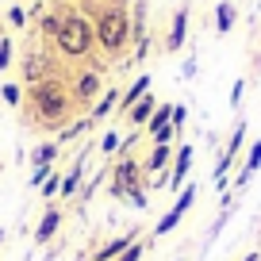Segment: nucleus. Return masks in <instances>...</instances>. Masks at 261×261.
<instances>
[{"label":"nucleus","instance_id":"31","mask_svg":"<svg viewBox=\"0 0 261 261\" xmlns=\"http://www.w3.org/2000/svg\"><path fill=\"white\" fill-rule=\"evenodd\" d=\"M54 173V165H39V169H31V188H42V180Z\"/></svg>","mask_w":261,"mask_h":261},{"label":"nucleus","instance_id":"36","mask_svg":"<svg viewBox=\"0 0 261 261\" xmlns=\"http://www.w3.org/2000/svg\"><path fill=\"white\" fill-rule=\"evenodd\" d=\"M62 4H69V0H62Z\"/></svg>","mask_w":261,"mask_h":261},{"label":"nucleus","instance_id":"20","mask_svg":"<svg viewBox=\"0 0 261 261\" xmlns=\"http://www.w3.org/2000/svg\"><path fill=\"white\" fill-rule=\"evenodd\" d=\"M169 119H173V104H158L154 115H150V123L142 127V135H150V139H154L162 127H169Z\"/></svg>","mask_w":261,"mask_h":261},{"label":"nucleus","instance_id":"17","mask_svg":"<svg viewBox=\"0 0 261 261\" xmlns=\"http://www.w3.org/2000/svg\"><path fill=\"white\" fill-rule=\"evenodd\" d=\"M58 158H62V146H58V142H35L27 162H31V169H39V165H54Z\"/></svg>","mask_w":261,"mask_h":261},{"label":"nucleus","instance_id":"6","mask_svg":"<svg viewBox=\"0 0 261 261\" xmlns=\"http://www.w3.org/2000/svg\"><path fill=\"white\" fill-rule=\"evenodd\" d=\"M108 85H104V73L100 69H77L73 77H69V92H73V100H77V108H92L100 100V92H104Z\"/></svg>","mask_w":261,"mask_h":261},{"label":"nucleus","instance_id":"30","mask_svg":"<svg viewBox=\"0 0 261 261\" xmlns=\"http://www.w3.org/2000/svg\"><path fill=\"white\" fill-rule=\"evenodd\" d=\"M246 85H250V81H246V77H238V81H234V89H230V108H234V112H238V108H242V96H246Z\"/></svg>","mask_w":261,"mask_h":261},{"label":"nucleus","instance_id":"35","mask_svg":"<svg viewBox=\"0 0 261 261\" xmlns=\"http://www.w3.org/2000/svg\"><path fill=\"white\" fill-rule=\"evenodd\" d=\"M257 12H261V0H257Z\"/></svg>","mask_w":261,"mask_h":261},{"label":"nucleus","instance_id":"26","mask_svg":"<svg viewBox=\"0 0 261 261\" xmlns=\"http://www.w3.org/2000/svg\"><path fill=\"white\" fill-rule=\"evenodd\" d=\"M96 146H100V154H119V146H123V135H119V130H104Z\"/></svg>","mask_w":261,"mask_h":261},{"label":"nucleus","instance_id":"27","mask_svg":"<svg viewBox=\"0 0 261 261\" xmlns=\"http://www.w3.org/2000/svg\"><path fill=\"white\" fill-rule=\"evenodd\" d=\"M8 23L16 27V31H23V27L31 23V19H27V8H23V4H8Z\"/></svg>","mask_w":261,"mask_h":261},{"label":"nucleus","instance_id":"29","mask_svg":"<svg viewBox=\"0 0 261 261\" xmlns=\"http://www.w3.org/2000/svg\"><path fill=\"white\" fill-rule=\"evenodd\" d=\"M146 246H150V238H139V242L130 246V250H123L115 261H142V253H146Z\"/></svg>","mask_w":261,"mask_h":261},{"label":"nucleus","instance_id":"2","mask_svg":"<svg viewBox=\"0 0 261 261\" xmlns=\"http://www.w3.org/2000/svg\"><path fill=\"white\" fill-rule=\"evenodd\" d=\"M81 16L92 19L96 46L108 58H123L127 46H135V39H130V0H81Z\"/></svg>","mask_w":261,"mask_h":261},{"label":"nucleus","instance_id":"28","mask_svg":"<svg viewBox=\"0 0 261 261\" xmlns=\"http://www.w3.org/2000/svg\"><path fill=\"white\" fill-rule=\"evenodd\" d=\"M185 123H188V108H185V104H173V119H169V127L177 130V139L185 135Z\"/></svg>","mask_w":261,"mask_h":261},{"label":"nucleus","instance_id":"9","mask_svg":"<svg viewBox=\"0 0 261 261\" xmlns=\"http://www.w3.org/2000/svg\"><path fill=\"white\" fill-rule=\"evenodd\" d=\"M192 158H196V150H192V142H180L177 150H173V165H169V180H165V188H185L188 185V173H192Z\"/></svg>","mask_w":261,"mask_h":261},{"label":"nucleus","instance_id":"13","mask_svg":"<svg viewBox=\"0 0 261 261\" xmlns=\"http://www.w3.org/2000/svg\"><path fill=\"white\" fill-rule=\"evenodd\" d=\"M62 223H65V212L58 204H46V212H42V219H39V227H35V242L39 246H46L50 238L62 230Z\"/></svg>","mask_w":261,"mask_h":261},{"label":"nucleus","instance_id":"8","mask_svg":"<svg viewBox=\"0 0 261 261\" xmlns=\"http://www.w3.org/2000/svg\"><path fill=\"white\" fill-rule=\"evenodd\" d=\"M54 73H62V69L54 65V58H50L46 50H27L23 62H19V77H23V89H27V85H35V81H42V77H54Z\"/></svg>","mask_w":261,"mask_h":261},{"label":"nucleus","instance_id":"23","mask_svg":"<svg viewBox=\"0 0 261 261\" xmlns=\"http://www.w3.org/2000/svg\"><path fill=\"white\" fill-rule=\"evenodd\" d=\"M196 192H200V188H196V180H188V185L177 192V200H173V212H180V215H185L188 207L196 204Z\"/></svg>","mask_w":261,"mask_h":261},{"label":"nucleus","instance_id":"11","mask_svg":"<svg viewBox=\"0 0 261 261\" xmlns=\"http://www.w3.org/2000/svg\"><path fill=\"white\" fill-rule=\"evenodd\" d=\"M257 169H261V139H253L250 146H246L242 162H238V177L230 180V188H234V192H238V188H246V185H250V177H253Z\"/></svg>","mask_w":261,"mask_h":261},{"label":"nucleus","instance_id":"12","mask_svg":"<svg viewBox=\"0 0 261 261\" xmlns=\"http://www.w3.org/2000/svg\"><path fill=\"white\" fill-rule=\"evenodd\" d=\"M119 96H123V89H119V85H108V89L100 92V100L89 108V119H92V123H104V119H112V115L119 112Z\"/></svg>","mask_w":261,"mask_h":261},{"label":"nucleus","instance_id":"24","mask_svg":"<svg viewBox=\"0 0 261 261\" xmlns=\"http://www.w3.org/2000/svg\"><path fill=\"white\" fill-rule=\"evenodd\" d=\"M12 65H16V42L12 35H0V73H8Z\"/></svg>","mask_w":261,"mask_h":261},{"label":"nucleus","instance_id":"25","mask_svg":"<svg viewBox=\"0 0 261 261\" xmlns=\"http://www.w3.org/2000/svg\"><path fill=\"white\" fill-rule=\"evenodd\" d=\"M58 192H62V169L54 165V173H50V177L42 180V200H46V204H54V200H58Z\"/></svg>","mask_w":261,"mask_h":261},{"label":"nucleus","instance_id":"15","mask_svg":"<svg viewBox=\"0 0 261 261\" xmlns=\"http://www.w3.org/2000/svg\"><path fill=\"white\" fill-rule=\"evenodd\" d=\"M173 150L177 146H162V142H150V158L142 162V169L146 173H169V165H173Z\"/></svg>","mask_w":261,"mask_h":261},{"label":"nucleus","instance_id":"7","mask_svg":"<svg viewBox=\"0 0 261 261\" xmlns=\"http://www.w3.org/2000/svg\"><path fill=\"white\" fill-rule=\"evenodd\" d=\"M188 16H192V4L185 0V4L169 16V31H165V39H162V54H180V50H185V42H188Z\"/></svg>","mask_w":261,"mask_h":261},{"label":"nucleus","instance_id":"32","mask_svg":"<svg viewBox=\"0 0 261 261\" xmlns=\"http://www.w3.org/2000/svg\"><path fill=\"white\" fill-rule=\"evenodd\" d=\"M196 69H200V65H196V58H188V62L180 65V77H196Z\"/></svg>","mask_w":261,"mask_h":261},{"label":"nucleus","instance_id":"34","mask_svg":"<svg viewBox=\"0 0 261 261\" xmlns=\"http://www.w3.org/2000/svg\"><path fill=\"white\" fill-rule=\"evenodd\" d=\"M4 234H8V230H0V246H4Z\"/></svg>","mask_w":261,"mask_h":261},{"label":"nucleus","instance_id":"21","mask_svg":"<svg viewBox=\"0 0 261 261\" xmlns=\"http://www.w3.org/2000/svg\"><path fill=\"white\" fill-rule=\"evenodd\" d=\"M180 219H185V215H180V212H173V207H169V212H165L162 219L154 223V238H165V234H173V230L180 227Z\"/></svg>","mask_w":261,"mask_h":261},{"label":"nucleus","instance_id":"4","mask_svg":"<svg viewBox=\"0 0 261 261\" xmlns=\"http://www.w3.org/2000/svg\"><path fill=\"white\" fill-rule=\"evenodd\" d=\"M246 139H250V127H246V119L234 123V130L227 135V146L219 150V158H215V169H212V185L223 192H230V173H234L238 158L246 154Z\"/></svg>","mask_w":261,"mask_h":261},{"label":"nucleus","instance_id":"19","mask_svg":"<svg viewBox=\"0 0 261 261\" xmlns=\"http://www.w3.org/2000/svg\"><path fill=\"white\" fill-rule=\"evenodd\" d=\"M92 127H96V123H92L89 115H81V119H73V123H69V127H62V130H58V139H54V142H58V146L65 150V146H69V142H73V139H81V135H89Z\"/></svg>","mask_w":261,"mask_h":261},{"label":"nucleus","instance_id":"16","mask_svg":"<svg viewBox=\"0 0 261 261\" xmlns=\"http://www.w3.org/2000/svg\"><path fill=\"white\" fill-rule=\"evenodd\" d=\"M154 108H158V96H154V92H146V96H142L139 104H135V108L127 112L130 130H142V127H146V123H150V115H154Z\"/></svg>","mask_w":261,"mask_h":261},{"label":"nucleus","instance_id":"22","mask_svg":"<svg viewBox=\"0 0 261 261\" xmlns=\"http://www.w3.org/2000/svg\"><path fill=\"white\" fill-rule=\"evenodd\" d=\"M0 100H4L8 108H19L23 104V81H4L0 85Z\"/></svg>","mask_w":261,"mask_h":261},{"label":"nucleus","instance_id":"3","mask_svg":"<svg viewBox=\"0 0 261 261\" xmlns=\"http://www.w3.org/2000/svg\"><path fill=\"white\" fill-rule=\"evenodd\" d=\"M50 46H54V54L65 58V62H89V58L96 54V31H92V19L81 16V8L62 4V23H58Z\"/></svg>","mask_w":261,"mask_h":261},{"label":"nucleus","instance_id":"5","mask_svg":"<svg viewBox=\"0 0 261 261\" xmlns=\"http://www.w3.org/2000/svg\"><path fill=\"white\" fill-rule=\"evenodd\" d=\"M139 188H146V169H142V162H135L130 154H119L112 162V173H108V192H112L115 200H127V196L139 192Z\"/></svg>","mask_w":261,"mask_h":261},{"label":"nucleus","instance_id":"14","mask_svg":"<svg viewBox=\"0 0 261 261\" xmlns=\"http://www.w3.org/2000/svg\"><path fill=\"white\" fill-rule=\"evenodd\" d=\"M150 85H154V77H150V73H139V77H135V81L123 89V96H119V112H115V115H127L130 108H135V104H139V100L150 92Z\"/></svg>","mask_w":261,"mask_h":261},{"label":"nucleus","instance_id":"18","mask_svg":"<svg viewBox=\"0 0 261 261\" xmlns=\"http://www.w3.org/2000/svg\"><path fill=\"white\" fill-rule=\"evenodd\" d=\"M238 23V8H234V0H219L215 4V31L219 35H230Z\"/></svg>","mask_w":261,"mask_h":261},{"label":"nucleus","instance_id":"1","mask_svg":"<svg viewBox=\"0 0 261 261\" xmlns=\"http://www.w3.org/2000/svg\"><path fill=\"white\" fill-rule=\"evenodd\" d=\"M19 112H23V119L31 123V127L54 130L58 135L62 127L73 123V115L81 112V108H77L73 92H69V85H65V73H54V77H42V81L27 85Z\"/></svg>","mask_w":261,"mask_h":261},{"label":"nucleus","instance_id":"33","mask_svg":"<svg viewBox=\"0 0 261 261\" xmlns=\"http://www.w3.org/2000/svg\"><path fill=\"white\" fill-rule=\"evenodd\" d=\"M242 261H261V253H246V257Z\"/></svg>","mask_w":261,"mask_h":261},{"label":"nucleus","instance_id":"10","mask_svg":"<svg viewBox=\"0 0 261 261\" xmlns=\"http://www.w3.org/2000/svg\"><path fill=\"white\" fill-rule=\"evenodd\" d=\"M139 234H142V230H123V234L108 238L104 246H96V250H92V257H89V261H115L123 250H130V246L139 242Z\"/></svg>","mask_w":261,"mask_h":261},{"label":"nucleus","instance_id":"37","mask_svg":"<svg viewBox=\"0 0 261 261\" xmlns=\"http://www.w3.org/2000/svg\"><path fill=\"white\" fill-rule=\"evenodd\" d=\"M0 35H4V31H0Z\"/></svg>","mask_w":261,"mask_h":261}]
</instances>
